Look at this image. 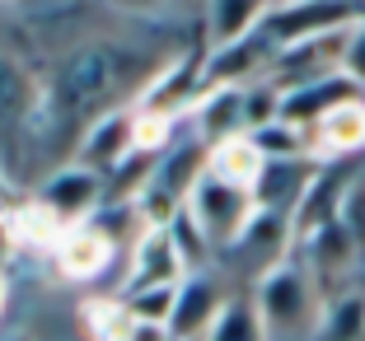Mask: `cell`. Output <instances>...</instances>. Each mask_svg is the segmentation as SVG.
<instances>
[{
  "label": "cell",
  "instance_id": "cell-1",
  "mask_svg": "<svg viewBox=\"0 0 365 341\" xmlns=\"http://www.w3.org/2000/svg\"><path fill=\"white\" fill-rule=\"evenodd\" d=\"M127 85V52L103 38H89V43L66 47V56L56 61L47 89L56 94V103L71 112V117H89L94 122L98 112L118 107V89Z\"/></svg>",
  "mask_w": 365,
  "mask_h": 341
},
{
  "label": "cell",
  "instance_id": "cell-2",
  "mask_svg": "<svg viewBox=\"0 0 365 341\" xmlns=\"http://www.w3.org/2000/svg\"><path fill=\"white\" fill-rule=\"evenodd\" d=\"M253 304H258L262 322L272 332H295L304 322L319 318V285H314L309 267L300 262V253H281L267 271H262L258 290H253Z\"/></svg>",
  "mask_w": 365,
  "mask_h": 341
},
{
  "label": "cell",
  "instance_id": "cell-3",
  "mask_svg": "<svg viewBox=\"0 0 365 341\" xmlns=\"http://www.w3.org/2000/svg\"><path fill=\"white\" fill-rule=\"evenodd\" d=\"M187 211H192L197 229L206 234V243L220 257V253H235L239 229H244V220L253 215V196L230 187V182H220V178H211V173H202L197 187L187 192Z\"/></svg>",
  "mask_w": 365,
  "mask_h": 341
},
{
  "label": "cell",
  "instance_id": "cell-4",
  "mask_svg": "<svg viewBox=\"0 0 365 341\" xmlns=\"http://www.w3.org/2000/svg\"><path fill=\"white\" fill-rule=\"evenodd\" d=\"M103 192H108V178H103V173H94V169H85V164H71V159H66L61 169H52L43 178V187H38V196H33V201L43 206L47 215H56L66 229H76V224H85L89 215L103 206Z\"/></svg>",
  "mask_w": 365,
  "mask_h": 341
},
{
  "label": "cell",
  "instance_id": "cell-5",
  "mask_svg": "<svg viewBox=\"0 0 365 341\" xmlns=\"http://www.w3.org/2000/svg\"><path fill=\"white\" fill-rule=\"evenodd\" d=\"M131 140H136V103H118V107H108V112H98L80 131L71 164H85V169L113 178L131 159Z\"/></svg>",
  "mask_w": 365,
  "mask_h": 341
},
{
  "label": "cell",
  "instance_id": "cell-6",
  "mask_svg": "<svg viewBox=\"0 0 365 341\" xmlns=\"http://www.w3.org/2000/svg\"><path fill=\"white\" fill-rule=\"evenodd\" d=\"M365 10L356 5H333V0H300V5H267V19H262V33L272 38V47L300 43V38H314V33H333L356 23Z\"/></svg>",
  "mask_w": 365,
  "mask_h": 341
},
{
  "label": "cell",
  "instance_id": "cell-7",
  "mask_svg": "<svg viewBox=\"0 0 365 341\" xmlns=\"http://www.w3.org/2000/svg\"><path fill=\"white\" fill-rule=\"evenodd\" d=\"M351 182H356V173H346L342 164H333V169L319 164L314 178H309V187H304V196H300V206L290 211V238L304 243L309 234H319V229L337 224L342 201H346V192H351Z\"/></svg>",
  "mask_w": 365,
  "mask_h": 341
},
{
  "label": "cell",
  "instance_id": "cell-8",
  "mask_svg": "<svg viewBox=\"0 0 365 341\" xmlns=\"http://www.w3.org/2000/svg\"><path fill=\"white\" fill-rule=\"evenodd\" d=\"M225 290L215 280V271H187L178 280V299H173V318H169V337L173 341H202L211 332V322L225 309Z\"/></svg>",
  "mask_w": 365,
  "mask_h": 341
},
{
  "label": "cell",
  "instance_id": "cell-9",
  "mask_svg": "<svg viewBox=\"0 0 365 341\" xmlns=\"http://www.w3.org/2000/svg\"><path fill=\"white\" fill-rule=\"evenodd\" d=\"M314 159L319 164H342L365 149V94L342 98L337 107H328L314 122Z\"/></svg>",
  "mask_w": 365,
  "mask_h": 341
},
{
  "label": "cell",
  "instance_id": "cell-10",
  "mask_svg": "<svg viewBox=\"0 0 365 341\" xmlns=\"http://www.w3.org/2000/svg\"><path fill=\"white\" fill-rule=\"evenodd\" d=\"M187 276L178 248H173L169 229H140L136 243H131V262H127V280H122V295L145 285H178Z\"/></svg>",
  "mask_w": 365,
  "mask_h": 341
},
{
  "label": "cell",
  "instance_id": "cell-11",
  "mask_svg": "<svg viewBox=\"0 0 365 341\" xmlns=\"http://www.w3.org/2000/svg\"><path fill=\"white\" fill-rule=\"evenodd\" d=\"M197 19H202V33H206L202 52H225V47H239L262 33L267 0H211V5H202Z\"/></svg>",
  "mask_w": 365,
  "mask_h": 341
},
{
  "label": "cell",
  "instance_id": "cell-12",
  "mask_svg": "<svg viewBox=\"0 0 365 341\" xmlns=\"http://www.w3.org/2000/svg\"><path fill=\"white\" fill-rule=\"evenodd\" d=\"M351 94H361V89H356L346 75H323V80L290 85V89H281V122L314 131V122H319L328 107H337L342 98H351Z\"/></svg>",
  "mask_w": 365,
  "mask_h": 341
},
{
  "label": "cell",
  "instance_id": "cell-13",
  "mask_svg": "<svg viewBox=\"0 0 365 341\" xmlns=\"http://www.w3.org/2000/svg\"><path fill=\"white\" fill-rule=\"evenodd\" d=\"M187 122H192V136L206 149L230 136H244V89H206V94H197Z\"/></svg>",
  "mask_w": 365,
  "mask_h": 341
},
{
  "label": "cell",
  "instance_id": "cell-14",
  "mask_svg": "<svg viewBox=\"0 0 365 341\" xmlns=\"http://www.w3.org/2000/svg\"><path fill=\"white\" fill-rule=\"evenodd\" d=\"M314 169H319L314 159L262 164V173H258V182H253V192H248V196H253L258 211H277V215H286V220H290V211L300 206V196H304V187H309Z\"/></svg>",
  "mask_w": 365,
  "mask_h": 341
},
{
  "label": "cell",
  "instance_id": "cell-15",
  "mask_svg": "<svg viewBox=\"0 0 365 341\" xmlns=\"http://www.w3.org/2000/svg\"><path fill=\"white\" fill-rule=\"evenodd\" d=\"M300 248V262L309 267V276L319 280V276H342V271H351L356 262H361V248H356V238L342 229V220L337 224H328V229H319V234H309L304 243H295Z\"/></svg>",
  "mask_w": 365,
  "mask_h": 341
},
{
  "label": "cell",
  "instance_id": "cell-16",
  "mask_svg": "<svg viewBox=\"0 0 365 341\" xmlns=\"http://www.w3.org/2000/svg\"><path fill=\"white\" fill-rule=\"evenodd\" d=\"M33 94H38V80L29 75V65H24L14 52L0 47V131H5V136H19L24 131Z\"/></svg>",
  "mask_w": 365,
  "mask_h": 341
},
{
  "label": "cell",
  "instance_id": "cell-17",
  "mask_svg": "<svg viewBox=\"0 0 365 341\" xmlns=\"http://www.w3.org/2000/svg\"><path fill=\"white\" fill-rule=\"evenodd\" d=\"M206 173L230 182V187H239V192H253V182H258V173H262V154L248 136H230V140H220V145H211Z\"/></svg>",
  "mask_w": 365,
  "mask_h": 341
},
{
  "label": "cell",
  "instance_id": "cell-18",
  "mask_svg": "<svg viewBox=\"0 0 365 341\" xmlns=\"http://www.w3.org/2000/svg\"><path fill=\"white\" fill-rule=\"evenodd\" d=\"M108 257H113V248H108L98 234H89L85 224L66 229V238L56 243V262H61V271L71 280H94L98 271L108 267Z\"/></svg>",
  "mask_w": 365,
  "mask_h": 341
},
{
  "label": "cell",
  "instance_id": "cell-19",
  "mask_svg": "<svg viewBox=\"0 0 365 341\" xmlns=\"http://www.w3.org/2000/svg\"><path fill=\"white\" fill-rule=\"evenodd\" d=\"M202 341H267V322H262L253 295H230L220 318L211 322V332Z\"/></svg>",
  "mask_w": 365,
  "mask_h": 341
},
{
  "label": "cell",
  "instance_id": "cell-20",
  "mask_svg": "<svg viewBox=\"0 0 365 341\" xmlns=\"http://www.w3.org/2000/svg\"><path fill=\"white\" fill-rule=\"evenodd\" d=\"M314 337L319 341H361L365 337V295L361 290L337 295L333 304L314 318Z\"/></svg>",
  "mask_w": 365,
  "mask_h": 341
},
{
  "label": "cell",
  "instance_id": "cell-21",
  "mask_svg": "<svg viewBox=\"0 0 365 341\" xmlns=\"http://www.w3.org/2000/svg\"><path fill=\"white\" fill-rule=\"evenodd\" d=\"M169 238H173V248H178V257H182V267H187V271H206L215 262V248L206 243V234L197 229V220H192V211H187V206L173 215Z\"/></svg>",
  "mask_w": 365,
  "mask_h": 341
},
{
  "label": "cell",
  "instance_id": "cell-22",
  "mask_svg": "<svg viewBox=\"0 0 365 341\" xmlns=\"http://www.w3.org/2000/svg\"><path fill=\"white\" fill-rule=\"evenodd\" d=\"M118 299L127 304V313L136 322H160V327H169L178 285H145V290H131V295H118Z\"/></svg>",
  "mask_w": 365,
  "mask_h": 341
},
{
  "label": "cell",
  "instance_id": "cell-23",
  "mask_svg": "<svg viewBox=\"0 0 365 341\" xmlns=\"http://www.w3.org/2000/svg\"><path fill=\"white\" fill-rule=\"evenodd\" d=\"M85 327L94 341H122L131 327V313L122 299H89L85 304Z\"/></svg>",
  "mask_w": 365,
  "mask_h": 341
},
{
  "label": "cell",
  "instance_id": "cell-24",
  "mask_svg": "<svg viewBox=\"0 0 365 341\" xmlns=\"http://www.w3.org/2000/svg\"><path fill=\"white\" fill-rule=\"evenodd\" d=\"M272 122H281V89L267 85V80L244 85V136L272 127Z\"/></svg>",
  "mask_w": 365,
  "mask_h": 341
},
{
  "label": "cell",
  "instance_id": "cell-25",
  "mask_svg": "<svg viewBox=\"0 0 365 341\" xmlns=\"http://www.w3.org/2000/svg\"><path fill=\"white\" fill-rule=\"evenodd\" d=\"M281 238H290V220L277 215V211H258V206H253V215L244 220L235 248H258V243L267 248V243H281Z\"/></svg>",
  "mask_w": 365,
  "mask_h": 341
},
{
  "label": "cell",
  "instance_id": "cell-26",
  "mask_svg": "<svg viewBox=\"0 0 365 341\" xmlns=\"http://www.w3.org/2000/svg\"><path fill=\"white\" fill-rule=\"evenodd\" d=\"M342 75H346V80H351V85L365 94V14L356 19L351 38H346V52H342Z\"/></svg>",
  "mask_w": 365,
  "mask_h": 341
},
{
  "label": "cell",
  "instance_id": "cell-27",
  "mask_svg": "<svg viewBox=\"0 0 365 341\" xmlns=\"http://www.w3.org/2000/svg\"><path fill=\"white\" fill-rule=\"evenodd\" d=\"M66 14H80V10L76 5H19V19H29V23H56Z\"/></svg>",
  "mask_w": 365,
  "mask_h": 341
},
{
  "label": "cell",
  "instance_id": "cell-28",
  "mask_svg": "<svg viewBox=\"0 0 365 341\" xmlns=\"http://www.w3.org/2000/svg\"><path fill=\"white\" fill-rule=\"evenodd\" d=\"M122 341H173V337H169V327H160V322H136L131 318V327H127Z\"/></svg>",
  "mask_w": 365,
  "mask_h": 341
},
{
  "label": "cell",
  "instance_id": "cell-29",
  "mask_svg": "<svg viewBox=\"0 0 365 341\" xmlns=\"http://www.w3.org/2000/svg\"><path fill=\"white\" fill-rule=\"evenodd\" d=\"M14 253V234H10V215H0V267H5V257Z\"/></svg>",
  "mask_w": 365,
  "mask_h": 341
},
{
  "label": "cell",
  "instance_id": "cell-30",
  "mask_svg": "<svg viewBox=\"0 0 365 341\" xmlns=\"http://www.w3.org/2000/svg\"><path fill=\"white\" fill-rule=\"evenodd\" d=\"M14 206H19V201H14V182L5 178V173H0V215H10Z\"/></svg>",
  "mask_w": 365,
  "mask_h": 341
},
{
  "label": "cell",
  "instance_id": "cell-31",
  "mask_svg": "<svg viewBox=\"0 0 365 341\" xmlns=\"http://www.w3.org/2000/svg\"><path fill=\"white\" fill-rule=\"evenodd\" d=\"M5 304H10V276H5V267H0V313H5Z\"/></svg>",
  "mask_w": 365,
  "mask_h": 341
},
{
  "label": "cell",
  "instance_id": "cell-32",
  "mask_svg": "<svg viewBox=\"0 0 365 341\" xmlns=\"http://www.w3.org/2000/svg\"><path fill=\"white\" fill-rule=\"evenodd\" d=\"M0 341H29V337H19V332H10V337H0Z\"/></svg>",
  "mask_w": 365,
  "mask_h": 341
}]
</instances>
